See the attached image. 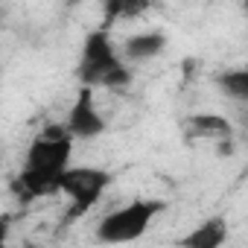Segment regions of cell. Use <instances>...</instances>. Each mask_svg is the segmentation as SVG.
Returning <instances> with one entry per match:
<instances>
[{
    "instance_id": "6da1fadb",
    "label": "cell",
    "mask_w": 248,
    "mask_h": 248,
    "mask_svg": "<svg viewBox=\"0 0 248 248\" xmlns=\"http://www.w3.org/2000/svg\"><path fill=\"white\" fill-rule=\"evenodd\" d=\"M70 155H73L70 132L62 126V123L47 126L30 143L27 158H24V170L12 181V193L24 204L35 202V199H44V196H53L59 175L70 167Z\"/></svg>"
},
{
    "instance_id": "7a4b0ae2",
    "label": "cell",
    "mask_w": 248,
    "mask_h": 248,
    "mask_svg": "<svg viewBox=\"0 0 248 248\" xmlns=\"http://www.w3.org/2000/svg\"><path fill=\"white\" fill-rule=\"evenodd\" d=\"M76 76L82 82V88H108V91H123L132 82V70L129 64L120 59L111 35L105 30H93L88 32L85 44H82V56H79V67Z\"/></svg>"
},
{
    "instance_id": "3957f363",
    "label": "cell",
    "mask_w": 248,
    "mask_h": 248,
    "mask_svg": "<svg viewBox=\"0 0 248 248\" xmlns=\"http://www.w3.org/2000/svg\"><path fill=\"white\" fill-rule=\"evenodd\" d=\"M164 207H167L164 202L138 199V202H132V204H126V207L111 210V213L102 216L99 225H96V242H102V245H126V242L140 239V236L149 231L152 219H155Z\"/></svg>"
},
{
    "instance_id": "277c9868",
    "label": "cell",
    "mask_w": 248,
    "mask_h": 248,
    "mask_svg": "<svg viewBox=\"0 0 248 248\" xmlns=\"http://www.w3.org/2000/svg\"><path fill=\"white\" fill-rule=\"evenodd\" d=\"M108 184H111V172L108 170H99V167H67L59 175V181H56V193H64L70 199V216H82L102 199Z\"/></svg>"
},
{
    "instance_id": "5b68a950",
    "label": "cell",
    "mask_w": 248,
    "mask_h": 248,
    "mask_svg": "<svg viewBox=\"0 0 248 248\" xmlns=\"http://www.w3.org/2000/svg\"><path fill=\"white\" fill-rule=\"evenodd\" d=\"M64 129L70 132V138H79V140H91V138H99L105 132V120L96 111V102H93V91L91 88H82L79 91L76 102L70 105V114H67Z\"/></svg>"
},
{
    "instance_id": "8992f818",
    "label": "cell",
    "mask_w": 248,
    "mask_h": 248,
    "mask_svg": "<svg viewBox=\"0 0 248 248\" xmlns=\"http://www.w3.org/2000/svg\"><path fill=\"white\" fill-rule=\"evenodd\" d=\"M167 50V35L158 32V30H149V32H135L126 38L123 44V53L120 59L126 64H140V62H149L155 56H161Z\"/></svg>"
},
{
    "instance_id": "52a82bcc",
    "label": "cell",
    "mask_w": 248,
    "mask_h": 248,
    "mask_svg": "<svg viewBox=\"0 0 248 248\" xmlns=\"http://www.w3.org/2000/svg\"><path fill=\"white\" fill-rule=\"evenodd\" d=\"M225 239H228V219L210 216L202 225H196L190 233H184L178 248H222Z\"/></svg>"
},
{
    "instance_id": "ba28073f",
    "label": "cell",
    "mask_w": 248,
    "mask_h": 248,
    "mask_svg": "<svg viewBox=\"0 0 248 248\" xmlns=\"http://www.w3.org/2000/svg\"><path fill=\"white\" fill-rule=\"evenodd\" d=\"M187 138L210 140V143H231L233 140V126L219 114H196V117H190Z\"/></svg>"
},
{
    "instance_id": "9c48e42d",
    "label": "cell",
    "mask_w": 248,
    "mask_h": 248,
    "mask_svg": "<svg viewBox=\"0 0 248 248\" xmlns=\"http://www.w3.org/2000/svg\"><path fill=\"white\" fill-rule=\"evenodd\" d=\"M216 85L233 102H245L248 99V73L245 70H225V73L216 76Z\"/></svg>"
},
{
    "instance_id": "30bf717a",
    "label": "cell",
    "mask_w": 248,
    "mask_h": 248,
    "mask_svg": "<svg viewBox=\"0 0 248 248\" xmlns=\"http://www.w3.org/2000/svg\"><path fill=\"white\" fill-rule=\"evenodd\" d=\"M9 225H12V216L3 213L0 216V248H6V239H9Z\"/></svg>"
},
{
    "instance_id": "8fae6325",
    "label": "cell",
    "mask_w": 248,
    "mask_h": 248,
    "mask_svg": "<svg viewBox=\"0 0 248 248\" xmlns=\"http://www.w3.org/2000/svg\"><path fill=\"white\" fill-rule=\"evenodd\" d=\"M0 15H3V9H0Z\"/></svg>"
}]
</instances>
